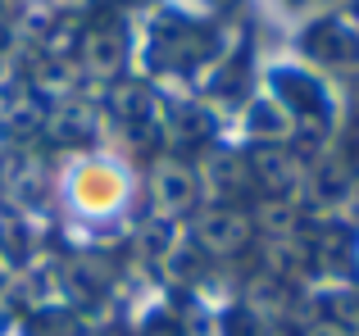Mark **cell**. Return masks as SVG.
Instances as JSON below:
<instances>
[{"label":"cell","mask_w":359,"mask_h":336,"mask_svg":"<svg viewBox=\"0 0 359 336\" xmlns=\"http://www.w3.org/2000/svg\"><path fill=\"white\" fill-rule=\"evenodd\" d=\"M219 5H223V0H219Z\"/></svg>","instance_id":"6"},{"label":"cell","mask_w":359,"mask_h":336,"mask_svg":"<svg viewBox=\"0 0 359 336\" xmlns=\"http://www.w3.org/2000/svg\"><path fill=\"white\" fill-rule=\"evenodd\" d=\"M255 127H259V132H278V123H273L269 105H259V109H255Z\"/></svg>","instance_id":"5"},{"label":"cell","mask_w":359,"mask_h":336,"mask_svg":"<svg viewBox=\"0 0 359 336\" xmlns=\"http://www.w3.org/2000/svg\"><path fill=\"white\" fill-rule=\"evenodd\" d=\"M278 91H282V96H287L296 109H314V105H318L314 82H305L300 73H278Z\"/></svg>","instance_id":"3"},{"label":"cell","mask_w":359,"mask_h":336,"mask_svg":"<svg viewBox=\"0 0 359 336\" xmlns=\"http://www.w3.org/2000/svg\"><path fill=\"white\" fill-rule=\"evenodd\" d=\"M205 246H214V250H232V246H241V237H245V223L237 218V214H214L210 223H205Z\"/></svg>","instance_id":"1"},{"label":"cell","mask_w":359,"mask_h":336,"mask_svg":"<svg viewBox=\"0 0 359 336\" xmlns=\"http://www.w3.org/2000/svg\"><path fill=\"white\" fill-rule=\"evenodd\" d=\"M255 168H259V177L269 186H282V182H287V160H282V155H269V150L255 155Z\"/></svg>","instance_id":"4"},{"label":"cell","mask_w":359,"mask_h":336,"mask_svg":"<svg viewBox=\"0 0 359 336\" xmlns=\"http://www.w3.org/2000/svg\"><path fill=\"white\" fill-rule=\"evenodd\" d=\"M159 200H164L168 209H182V204L191 200V177L177 173V168H164V173H159Z\"/></svg>","instance_id":"2"}]
</instances>
